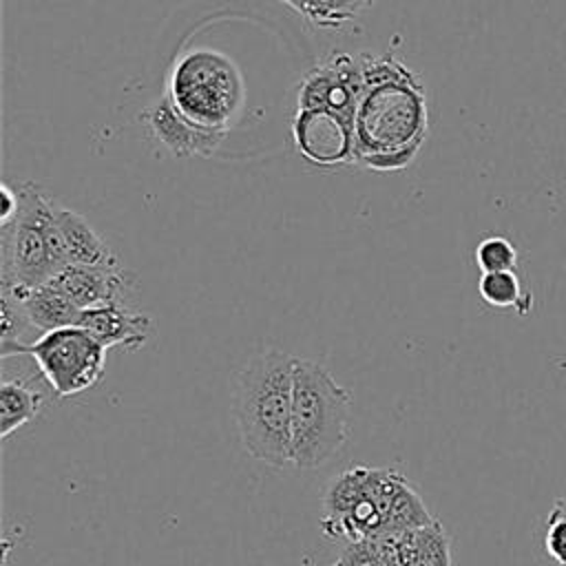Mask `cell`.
<instances>
[{
	"label": "cell",
	"instance_id": "obj_3",
	"mask_svg": "<svg viewBox=\"0 0 566 566\" xmlns=\"http://www.w3.org/2000/svg\"><path fill=\"white\" fill-rule=\"evenodd\" d=\"M352 391L316 360L294 356L292 367V467L316 469L347 442Z\"/></svg>",
	"mask_w": 566,
	"mask_h": 566
},
{
	"label": "cell",
	"instance_id": "obj_22",
	"mask_svg": "<svg viewBox=\"0 0 566 566\" xmlns=\"http://www.w3.org/2000/svg\"><path fill=\"white\" fill-rule=\"evenodd\" d=\"M332 566H389V562L376 546V542L367 537L358 542H347V546L340 551Z\"/></svg>",
	"mask_w": 566,
	"mask_h": 566
},
{
	"label": "cell",
	"instance_id": "obj_8",
	"mask_svg": "<svg viewBox=\"0 0 566 566\" xmlns=\"http://www.w3.org/2000/svg\"><path fill=\"white\" fill-rule=\"evenodd\" d=\"M292 142L298 155L316 166L354 161V122L329 111H296Z\"/></svg>",
	"mask_w": 566,
	"mask_h": 566
},
{
	"label": "cell",
	"instance_id": "obj_12",
	"mask_svg": "<svg viewBox=\"0 0 566 566\" xmlns=\"http://www.w3.org/2000/svg\"><path fill=\"white\" fill-rule=\"evenodd\" d=\"M55 223L60 228L71 265H93V268L119 265V259L115 256V252L80 212L55 203Z\"/></svg>",
	"mask_w": 566,
	"mask_h": 566
},
{
	"label": "cell",
	"instance_id": "obj_4",
	"mask_svg": "<svg viewBox=\"0 0 566 566\" xmlns=\"http://www.w3.org/2000/svg\"><path fill=\"white\" fill-rule=\"evenodd\" d=\"M20 210L2 234V287L31 290L49 283L69 263L60 228L55 223V201L33 181L15 186Z\"/></svg>",
	"mask_w": 566,
	"mask_h": 566
},
{
	"label": "cell",
	"instance_id": "obj_13",
	"mask_svg": "<svg viewBox=\"0 0 566 566\" xmlns=\"http://www.w3.org/2000/svg\"><path fill=\"white\" fill-rule=\"evenodd\" d=\"M391 546L394 566H453L451 539L440 520L407 533H385Z\"/></svg>",
	"mask_w": 566,
	"mask_h": 566
},
{
	"label": "cell",
	"instance_id": "obj_19",
	"mask_svg": "<svg viewBox=\"0 0 566 566\" xmlns=\"http://www.w3.org/2000/svg\"><path fill=\"white\" fill-rule=\"evenodd\" d=\"M374 0H303L298 13L318 29H340L352 24Z\"/></svg>",
	"mask_w": 566,
	"mask_h": 566
},
{
	"label": "cell",
	"instance_id": "obj_27",
	"mask_svg": "<svg viewBox=\"0 0 566 566\" xmlns=\"http://www.w3.org/2000/svg\"><path fill=\"white\" fill-rule=\"evenodd\" d=\"M283 2H285V0H283Z\"/></svg>",
	"mask_w": 566,
	"mask_h": 566
},
{
	"label": "cell",
	"instance_id": "obj_17",
	"mask_svg": "<svg viewBox=\"0 0 566 566\" xmlns=\"http://www.w3.org/2000/svg\"><path fill=\"white\" fill-rule=\"evenodd\" d=\"M433 520L436 517L429 513L418 489L405 478L391 500V506H389V513H387V520H385L380 533L398 535V533L429 526Z\"/></svg>",
	"mask_w": 566,
	"mask_h": 566
},
{
	"label": "cell",
	"instance_id": "obj_26",
	"mask_svg": "<svg viewBox=\"0 0 566 566\" xmlns=\"http://www.w3.org/2000/svg\"><path fill=\"white\" fill-rule=\"evenodd\" d=\"M285 2H287V4H292L296 11H298V7L303 4V0H285Z\"/></svg>",
	"mask_w": 566,
	"mask_h": 566
},
{
	"label": "cell",
	"instance_id": "obj_11",
	"mask_svg": "<svg viewBox=\"0 0 566 566\" xmlns=\"http://www.w3.org/2000/svg\"><path fill=\"white\" fill-rule=\"evenodd\" d=\"M77 327L86 329L99 345L142 349L153 334V318L144 312H133L122 303L84 310Z\"/></svg>",
	"mask_w": 566,
	"mask_h": 566
},
{
	"label": "cell",
	"instance_id": "obj_20",
	"mask_svg": "<svg viewBox=\"0 0 566 566\" xmlns=\"http://www.w3.org/2000/svg\"><path fill=\"white\" fill-rule=\"evenodd\" d=\"M358 64H360V77L365 93L369 88L391 84V82H407L418 77L402 60H398L394 53L385 55H369V53H358Z\"/></svg>",
	"mask_w": 566,
	"mask_h": 566
},
{
	"label": "cell",
	"instance_id": "obj_9",
	"mask_svg": "<svg viewBox=\"0 0 566 566\" xmlns=\"http://www.w3.org/2000/svg\"><path fill=\"white\" fill-rule=\"evenodd\" d=\"M142 119L150 137H155V142L172 157H210L228 135V130L203 128L188 122L166 93L142 111Z\"/></svg>",
	"mask_w": 566,
	"mask_h": 566
},
{
	"label": "cell",
	"instance_id": "obj_24",
	"mask_svg": "<svg viewBox=\"0 0 566 566\" xmlns=\"http://www.w3.org/2000/svg\"><path fill=\"white\" fill-rule=\"evenodd\" d=\"M0 201H2V210H0V226H9L18 210H20V195H18V188H13L11 184H2L0 186Z\"/></svg>",
	"mask_w": 566,
	"mask_h": 566
},
{
	"label": "cell",
	"instance_id": "obj_6",
	"mask_svg": "<svg viewBox=\"0 0 566 566\" xmlns=\"http://www.w3.org/2000/svg\"><path fill=\"white\" fill-rule=\"evenodd\" d=\"M27 356L57 398L77 396L104 378L106 347L82 327H62L33 338Z\"/></svg>",
	"mask_w": 566,
	"mask_h": 566
},
{
	"label": "cell",
	"instance_id": "obj_14",
	"mask_svg": "<svg viewBox=\"0 0 566 566\" xmlns=\"http://www.w3.org/2000/svg\"><path fill=\"white\" fill-rule=\"evenodd\" d=\"M2 292H9L13 298H18V303L24 310V316L40 336L53 329L75 327L80 323L82 310L75 307L64 294H60L46 283L31 290L2 287Z\"/></svg>",
	"mask_w": 566,
	"mask_h": 566
},
{
	"label": "cell",
	"instance_id": "obj_1",
	"mask_svg": "<svg viewBox=\"0 0 566 566\" xmlns=\"http://www.w3.org/2000/svg\"><path fill=\"white\" fill-rule=\"evenodd\" d=\"M292 367L294 356L265 349L234 378L232 411L241 444L276 469L292 464Z\"/></svg>",
	"mask_w": 566,
	"mask_h": 566
},
{
	"label": "cell",
	"instance_id": "obj_7",
	"mask_svg": "<svg viewBox=\"0 0 566 566\" xmlns=\"http://www.w3.org/2000/svg\"><path fill=\"white\" fill-rule=\"evenodd\" d=\"M363 95L358 55L332 53L303 75L296 111H329L354 122Z\"/></svg>",
	"mask_w": 566,
	"mask_h": 566
},
{
	"label": "cell",
	"instance_id": "obj_5",
	"mask_svg": "<svg viewBox=\"0 0 566 566\" xmlns=\"http://www.w3.org/2000/svg\"><path fill=\"white\" fill-rule=\"evenodd\" d=\"M166 95L192 124L230 130L245 99V84L232 57L217 49H190L172 66Z\"/></svg>",
	"mask_w": 566,
	"mask_h": 566
},
{
	"label": "cell",
	"instance_id": "obj_25",
	"mask_svg": "<svg viewBox=\"0 0 566 566\" xmlns=\"http://www.w3.org/2000/svg\"><path fill=\"white\" fill-rule=\"evenodd\" d=\"M551 513H557V515H564V517H566V495L559 497V500H555Z\"/></svg>",
	"mask_w": 566,
	"mask_h": 566
},
{
	"label": "cell",
	"instance_id": "obj_16",
	"mask_svg": "<svg viewBox=\"0 0 566 566\" xmlns=\"http://www.w3.org/2000/svg\"><path fill=\"white\" fill-rule=\"evenodd\" d=\"M44 405V394L24 380H4L0 387V436L9 438L15 429L31 422Z\"/></svg>",
	"mask_w": 566,
	"mask_h": 566
},
{
	"label": "cell",
	"instance_id": "obj_10",
	"mask_svg": "<svg viewBox=\"0 0 566 566\" xmlns=\"http://www.w3.org/2000/svg\"><path fill=\"white\" fill-rule=\"evenodd\" d=\"M46 285L64 294L75 307L91 310L108 303H122V298L135 285V274L117 268L93 265H66Z\"/></svg>",
	"mask_w": 566,
	"mask_h": 566
},
{
	"label": "cell",
	"instance_id": "obj_23",
	"mask_svg": "<svg viewBox=\"0 0 566 566\" xmlns=\"http://www.w3.org/2000/svg\"><path fill=\"white\" fill-rule=\"evenodd\" d=\"M544 546L557 566H566V517L564 515L548 513Z\"/></svg>",
	"mask_w": 566,
	"mask_h": 566
},
{
	"label": "cell",
	"instance_id": "obj_21",
	"mask_svg": "<svg viewBox=\"0 0 566 566\" xmlns=\"http://www.w3.org/2000/svg\"><path fill=\"white\" fill-rule=\"evenodd\" d=\"M475 265L480 272H517V248L504 234H486L475 245Z\"/></svg>",
	"mask_w": 566,
	"mask_h": 566
},
{
	"label": "cell",
	"instance_id": "obj_15",
	"mask_svg": "<svg viewBox=\"0 0 566 566\" xmlns=\"http://www.w3.org/2000/svg\"><path fill=\"white\" fill-rule=\"evenodd\" d=\"M371 467H349L338 473L323 493V517L321 524H332L343 520L354 511V506L367 495Z\"/></svg>",
	"mask_w": 566,
	"mask_h": 566
},
{
	"label": "cell",
	"instance_id": "obj_2",
	"mask_svg": "<svg viewBox=\"0 0 566 566\" xmlns=\"http://www.w3.org/2000/svg\"><path fill=\"white\" fill-rule=\"evenodd\" d=\"M429 133V108L420 77L369 88L354 117V164L396 172L411 166Z\"/></svg>",
	"mask_w": 566,
	"mask_h": 566
},
{
	"label": "cell",
	"instance_id": "obj_18",
	"mask_svg": "<svg viewBox=\"0 0 566 566\" xmlns=\"http://www.w3.org/2000/svg\"><path fill=\"white\" fill-rule=\"evenodd\" d=\"M478 294L491 307H515L520 314L531 307V294L524 292L517 272H484L478 281Z\"/></svg>",
	"mask_w": 566,
	"mask_h": 566
}]
</instances>
